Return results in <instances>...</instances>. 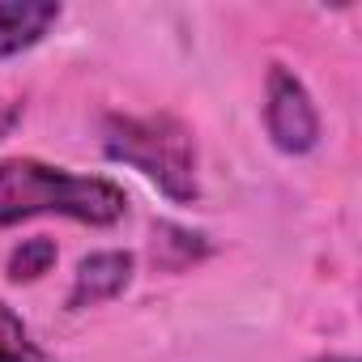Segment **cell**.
<instances>
[{"label":"cell","instance_id":"52a82bcc","mask_svg":"<svg viewBox=\"0 0 362 362\" xmlns=\"http://www.w3.org/2000/svg\"><path fill=\"white\" fill-rule=\"evenodd\" d=\"M56 256H60L56 239H47V235H35V239H22V243L9 252V260H5V273H9V281L26 286V281H39L43 273H52Z\"/></svg>","mask_w":362,"mask_h":362},{"label":"cell","instance_id":"3957f363","mask_svg":"<svg viewBox=\"0 0 362 362\" xmlns=\"http://www.w3.org/2000/svg\"><path fill=\"white\" fill-rule=\"evenodd\" d=\"M264 132L290 158H303L320 145V111L311 103V90L286 64H269L264 77Z\"/></svg>","mask_w":362,"mask_h":362},{"label":"cell","instance_id":"9c48e42d","mask_svg":"<svg viewBox=\"0 0 362 362\" xmlns=\"http://www.w3.org/2000/svg\"><path fill=\"white\" fill-rule=\"evenodd\" d=\"M22 119V103H9V98H0V141H5Z\"/></svg>","mask_w":362,"mask_h":362},{"label":"cell","instance_id":"6da1fadb","mask_svg":"<svg viewBox=\"0 0 362 362\" xmlns=\"http://www.w3.org/2000/svg\"><path fill=\"white\" fill-rule=\"evenodd\" d=\"M39 214H60L86 226H115L128 214V192L98 175H69L39 158L0 162V230Z\"/></svg>","mask_w":362,"mask_h":362},{"label":"cell","instance_id":"7a4b0ae2","mask_svg":"<svg viewBox=\"0 0 362 362\" xmlns=\"http://www.w3.org/2000/svg\"><path fill=\"white\" fill-rule=\"evenodd\" d=\"M103 153L111 162H124V166L141 170L175 205H197V197H201L197 136L170 111H158V115H107L103 119Z\"/></svg>","mask_w":362,"mask_h":362},{"label":"cell","instance_id":"8992f818","mask_svg":"<svg viewBox=\"0 0 362 362\" xmlns=\"http://www.w3.org/2000/svg\"><path fill=\"white\" fill-rule=\"evenodd\" d=\"M149 256H153L158 269L179 273V269H188L192 260L209 256V243H205V235H192V230H184V226H175V222H153Z\"/></svg>","mask_w":362,"mask_h":362},{"label":"cell","instance_id":"277c9868","mask_svg":"<svg viewBox=\"0 0 362 362\" xmlns=\"http://www.w3.org/2000/svg\"><path fill=\"white\" fill-rule=\"evenodd\" d=\"M132 273H136V256L128 247L90 252V256L77 260V273H73V286H69L64 307L69 311H90L98 303H111V298H119L132 286Z\"/></svg>","mask_w":362,"mask_h":362},{"label":"cell","instance_id":"30bf717a","mask_svg":"<svg viewBox=\"0 0 362 362\" xmlns=\"http://www.w3.org/2000/svg\"><path fill=\"white\" fill-rule=\"evenodd\" d=\"M311 362H358V358H349V354H320V358H311Z\"/></svg>","mask_w":362,"mask_h":362},{"label":"cell","instance_id":"ba28073f","mask_svg":"<svg viewBox=\"0 0 362 362\" xmlns=\"http://www.w3.org/2000/svg\"><path fill=\"white\" fill-rule=\"evenodd\" d=\"M0 362H47V354L9 303H0Z\"/></svg>","mask_w":362,"mask_h":362},{"label":"cell","instance_id":"5b68a950","mask_svg":"<svg viewBox=\"0 0 362 362\" xmlns=\"http://www.w3.org/2000/svg\"><path fill=\"white\" fill-rule=\"evenodd\" d=\"M64 18L56 0H0V60L22 56Z\"/></svg>","mask_w":362,"mask_h":362}]
</instances>
